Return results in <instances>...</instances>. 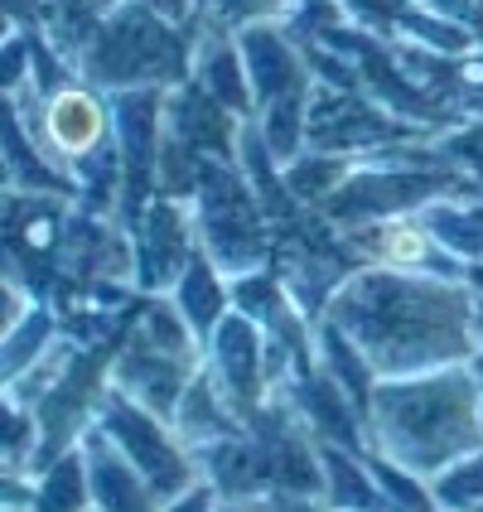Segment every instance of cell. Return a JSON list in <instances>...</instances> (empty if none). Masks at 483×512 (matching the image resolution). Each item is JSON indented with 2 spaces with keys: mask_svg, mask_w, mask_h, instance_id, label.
Listing matches in <instances>:
<instances>
[{
  "mask_svg": "<svg viewBox=\"0 0 483 512\" xmlns=\"http://www.w3.org/2000/svg\"><path fill=\"white\" fill-rule=\"evenodd\" d=\"M319 319L334 324L377 377L455 368L483 353V290L445 276L353 266Z\"/></svg>",
  "mask_w": 483,
  "mask_h": 512,
  "instance_id": "obj_1",
  "label": "cell"
},
{
  "mask_svg": "<svg viewBox=\"0 0 483 512\" xmlns=\"http://www.w3.org/2000/svg\"><path fill=\"white\" fill-rule=\"evenodd\" d=\"M368 450L435 479L455 459L483 450V387L474 363L411 377H377L368 401Z\"/></svg>",
  "mask_w": 483,
  "mask_h": 512,
  "instance_id": "obj_2",
  "label": "cell"
},
{
  "mask_svg": "<svg viewBox=\"0 0 483 512\" xmlns=\"http://www.w3.org/2000/svg\"><path fill=\"white\" fill-rule=\"evenodd\" d=\"M199 29L160 20L155 10L121 0L97 39L83 49L78 73L102 92H136V87H184L194 78Z\"/></svg>",
  "mask_w": 483,
  "mask_h": 512,
  "instance_id": "obj_3",
  "label": "cell"
},
{
  "mask_svg": "<svg viewBox=\"0 0 483 512\" xmlns=\"http://www.w3.org/2000/svg\"><path fill=\"white\" fill-rule=\"evenodd\" d=\"M203 372V339L179 314L170 295H141L136 319L116 334L112 382L126 397L145 401L150 411L170 416L179 411L184 392Z\"/></svg>",
  "mask_w": 483,
  "mask_h": 512,
  "instance_id": "obj_4",
  "label": "cell"
},
{
  "mask_svg": "<svg viewBox=\"0 0 483 512\" xmlns=\"http://www.w3.org/2000/svg\"><path fill=\"white\" fill-rule=\"evenodd\" d=\"M189 208L199 223V247L228 276H247V271H261L276 261V223L237 160L208 155Z\"/></svg>",
  "mask_w": 483,
  "mask_h": 512,
  "instance_id": "obj_5",
  "label": "cell"
},
{
  "mask_svg": "<svg viewBox=\"0 0 483 512\" xmlns=\"http://www.w3.org/2000/svg\"><path fill=\"white\" fill-rule=\"evenodd\" d=\"M107 435L116 440V450L131 459L136 469L145 474V484L155 488V498H179L189 493L194 484H203V464H199V450L174 430L170 416L150 411L145 401L126 397L116 382H107V392L97 401V421Z\"/></svg>",
  "mask_w": 483,
  "mask_h": 512,
  "instance_id": "obj_6",
  "label": "cell"
},
{
  "mask_svg": "<svg viewBox=\"0 0 483 512\" xmlns=\"http://www.w3.org/2000/svg\"><path fill=\"white\" fill-rule=\"evenodd\" d=\"M440 131H426L416 121L397 116L392 107H382L368 87L348 83H314L310 116H305V145L310 150H334V155H377L406 141H435Z\"/></svg>",
  "mask_w": 483,
  "mask_h": 512,
  "instance_id": "obj_7",
  "label": "cell"
},
{
  "mask_svg": "<svg viewBox=\"0 0 483 512\" xmlns=\"http://www.w3.org/2000/svg\"><path fill=\"white\" fill-rule=\"evenodd\" d=\"M343 247L358 266H392V271H416V276H445V281H469L483 290V266L455 256L435 228L416 213H392V218H372L358 228H339Z\"/></svg>",
  "mask_w": 483,
  "mask_h": 512,
  "instance_id": "obj_8",
  "label": "cell"
},
{
  "mask_svg": "<svg viewBox=\"0 0 483 512\" xmlns=\"http://www.w3.org/2000/svg\"><path fill=\"white\" fill-rule=\"evenodd\" d=\"M136 242V290L141 295H170L189 261L199 256V223L189 199H155L126 223Z\"/></svg>",
  "mask_w": 483,
  "mask_h": 512,
  "instance_id": "obj_9",
  "label": "cell"
},
{
  "mask_svg": "<svg viewBox=\"0 0 483 512\" xmlns=\"http://www.w3.org/2000/svg\"><path fill=\"white\" fill-rule=\"evenodd\" d=\"M194 83L218 97L232 116L242 121H256V92H252V73H247V58H242V44H237V29L218 25L203 15L199 29V49H194Z\"/></svg>",
  "mask_w": 483,
  "mask_h": 512,
  "instance_id": "obj_10",
  "label": "cell"
},
{
  "mask_svg": "<svg viewBox=\"0 0 483 512\" xmlns=\"http://www.w3.org/2000/svg\"><path fill=\"white\" fill-rule=\"evenodd\" d=\"M78 445H83L87 479H92V508H102V512H155L160 508L155 488L145 484V474L116 450V440L102 426H87Z\"/></svg>",
  "mask_w": 483,
  "mask_h": 512,
  "instance_id": "obj_11",
  "label": "cell"
},
{
  "mask_svg": "<svg viewBox=\"0 0 483 512\" xmlns=\"http://www.w3.org/2000/svg\"><path fill=\"white\" fill-rule=\"evenodd\" d=\"M324 445V493L319 503L334 512H392L387 493L377 484V469H372L368 450H343V445Z\"/></svg>",
  "mask_w": 483,
  "mask_h": 512,
  "instance_id": "obj_12",
  "label": "cell"
},
{
  "mask_svg": "<svg viewBox=\"0 0 483 512\" xmlns=\"http://www.w3.org/2000/svg\"><path fill=\"white\" fill-rule=\"evenodd\" d=\"M121 0H39V10H34V34L63 54L73 68H78V58L83 49L97 39V29L107 25V15H112Z\"/></svg>",
  "mask_w": 483,
  "mask_h": 512,
  "instance_id": "obj_13",
  "label": "cell"
},
{
  "mask_svg": "<svg viewBox=\"0 0 483 512\" xmlns=\"http://www.w3.org/2000/svg\"><path fill=\"white\" fill-rule=\"evenodd\" d=\"M5 189H15V194H54V199L83 203L78 179L63 174L54 160L34 145V136L25 131V121L15 112H10V136H5Z\"/></svg>",
  "mask_w": 483,
  "mask_h": 512,
  "instance_id": "obj_14",
  "label": "cell"
},
{
  "mask_svg": "<svg viewBox=\"0 0 483 512\" xmlns=\"http://www.w3.org/2000/svg\"><path fill=\"white\" fill-rule=\"evenodd\" d=\"M170 300L179 305V314L194 324V334L208 343V334L223 324V314L232 310V276L199 247V256L189 261V271L179 276V285L170 290Z\"/></svg>",
  "mask_w": 483,
  "mask_h": 512,
  "instance_id": "obj_15",
  "label": "cell"
},
{
  "mask_svg": "<svg viewBox=\"0 0 483 512\" xmlns=\"http://www.w3.org/2000/svg\"><path fill=\"white\" fill-rule=\"evenodd\" d=\"M174 430H179L194 450H208V445L228 440L237 430H247V421L232 411V401L218 392V382H213L208 368H203L199 377H194V387L184 392L179 411H174Z\"/></svg>",
  "mask_w": 483,
  "mask_h": 512,
  "instance_id": "obj_16",
  "label": "cell"
},
{
  "mask_svg": "<svg viewBox=\"0 0 483 512\" xmlns=\"http://www.w3.org/2000/svg\"><path fill=\"white\" fill-rule=\"evenodd\" d=\"M34 512H92V479H87L83 445L49 459L39 474H29Z\"/></svg>",
  "mask_w": 483,
  "mask_h": 512,
  "instance_id": "obj_17",
  "label": "cell"
},
{
  "mask_svg": "<svg viewBox=\"0 0 483 512\" xmlns=\"http://www.w3.org/2000/svg\"><path fill=\"white\" fill-rule=\"evenodd\" d=\"M58 343H63V319H58L54 305H34V310L15 324V329H5L0 334V353H5V382H15V377H25L34 363H44L49 353H54Z\"/></svg>",
  "mask_w": 483,
  "mask_h": 512,
  "instance_id": "obj_18",
  "label": "cell"
},
{
  "mask_svg": "<svg viewBox=\"0 0 483 512\" xmlns=\"http://www.w3.org/2000/svg\"><path fill=\"white\" fill-rule=\"evenodd\" d=\"M435 237L450 247L455 256L483 266V194H464V199H435L421 208Z\"/></svg>",
  "mask_w": 483,
  "mask_h": 512,
  "instance_id": "obj_19",
  "label": "cell"
},
{
  "mask_svg": "<svg viewBox=\"0 0 483 512\" xmlns=\"http://www.w3.org/2000/svg\"><path fill=\"white\" fill-rule=\"evenodd\" d=\"M353 174V155H334V150H300L290 165H285V189L295 194L300 208H324V203L339 194V184Z\"/></svg>",
  "mask_w": 483,
  "mask_h": 512,
  "instance_id": "obj_20",
  "label": "cell"
},
{
  "mask_svg": "<svg viewBox=\"0 0 483 512\" xmlns=\"http://www.w3.org/2000/svg\"><path fill=\"white\" fill-rule=\"evenodd\" d=\"M430 493H435L440 512H483V450L455 459L445 474H435Z\"/></svg>",
  "mask_w": 483,
  "mask_h": 512,
  "instance_id": "obj_21",
  "label": "cell"
},
{
  "mask_svg": "<svg viewBox=\"0 0 483 512\" xmlns=\"http://www.w3.org/2000/svg\"><path fill=\"white\" fill-rule=\"evenodd\" d=\"M300 10V0H213L208 20L228 29H242V25H285L290 15Z\"/></svg>",
  "mask_w": 483,
  "mask_h": 512,
  "instance_id": "obj_22",
  "label": "cell"
},
{
  "mask_svg": "<svg viewBox=\"0 0 483 512\" xmlns=\"http://www.w3.org/2000/svg\"><path fill=\"white\" fill-rule=\"evenodd\" d=\"M440 145H445L459 165L479 179V189H483V116H469L464 126L445 131V136H440Z\"/></svg>",
  "mask_w": 483,
  "mask_h": 512,
  "instance_id": "obj_23",
  "label": "cell"
},
{
  "mask_svg": "<svg viewBox=\"0 0 483 512\" xmlns=\"http://www.w3.org/2000/svg\"><path fill=\"white\" fill-rule=\"evenodd\" d=\"M131 5H145V10H155L160 20H170V25H184V29H203V0H131Z\"/></svg>",
  "mask_w": 483,
  "mask_h": 512,
  "instance_id": "obj_24",
  "label": "cell"
},
{
  "mask_svg": "<svg viewBox=\"0 0 483 512\" xmlns=\"http://www.w3.org/2000/svg\"><path fill=\"white\" fill-rule=\"evenodd\" d=\"M218 508H223V493H218V488L203 479V484H194L189 493H179V498H165V503H160L155 512H218Z\"/></svg>",
  "mask_w": 483,
  "mask_h": 512,
  "instance_id": "obj_25",
  "label": "cell"
},
{
  "mask_svg": "<svg viewBox=\"0 0 483 512\" xmlns=\"http://www.w3.org/2000/svg\"><path fill=\"white\" fill-rule=\"evenodd\" d=\"M474 372H479V387H483V353H479V358H474Z\"/></svg>",
  "mask_w": 483,
  "mask_h": 512,
  "instance_id": "obj_26",
  "label": "cell"
},
{
  "mask_svg": "<svg viewBox=\"0 0 483 512\" xmlns=\"http://www.w3.org/2000/svg\"><path fill=\"white\" fill-rule=\"evenodd\" d=\"M203 10H213V0H203Z\"/></svg>",
  "mask_w": 483,
  "mask_h": 512,
  "instance_id": "obj_27",
  "label": "cell"
},
{
  "mask_svg": "<svg viewBox=\"0 0 483 512\" xmlns=\"http://www.w3.org/2000/svg\"><path fill=\"white\" fill-rule=\"evenodd\" d=\"M92 512H102V508H92Z\"/></svg>",
  "mask_w": 483,
  "mask_h": 512,
  "instance_id": "obj_28",
  "label": "cell"
}]
</instances>
